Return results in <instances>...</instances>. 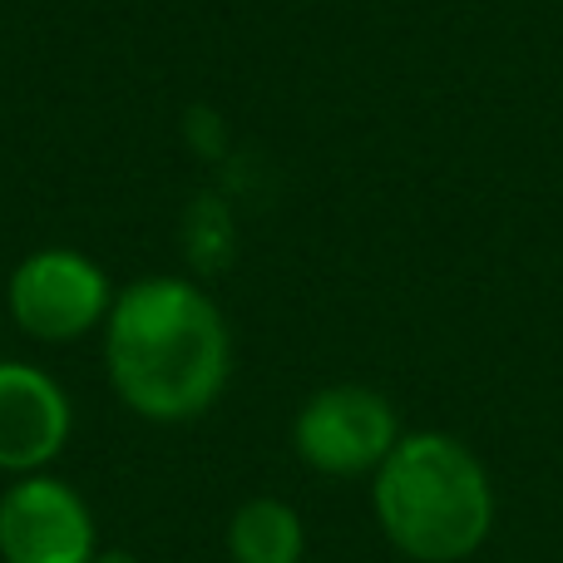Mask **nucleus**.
Listing matches in <instances>:
<instances>
[{
	"label": "nucleus",
	"mask_w": 563,
	"mask_h": 563,
	"mask_svg": "<svg viewBox=\"0 0 563 563\" xmlns=\"http://www.w3.org/2000/svg\"><path fill=\"white\" fill-rule=\"evenodd\" d=\"M109 386L144 420H194L233 376V331L218 301L184 277H139L104 321Z\"/></svg>",
	"instance_id": "obj_1"
},
{
	"label": "nucleus",
	"mask_w": 563,
	"mask_h": 563,
	"mask_svg": "<svg viewBox=\"0 0 563 563\" xmlns=\"http://www.w3.org/2000/svg\"><path fill=\"white\" fill-rule=\"evenodd\" d=\"M371 509L410 563H465L495 529V479L465 440L410 430L371 475Z\"/></svg>",
	"instance_id": "obj_2"
},
{
	"label": "nucleus",
	"mask_w": 563,
	"mask_h": 563,
	"mask_svg": "<svg viewBox=\"0 0 563 563\" xmlns=\"http://www.w3.org/2000/svg\"><path fill=\"white\" fill-rule=\"evenodd\" d=\"M400 416L380 390L371 386H327L297 410L291 420V450L307 470L327 479L376 475L380 460L396 450Z\"/></svg>",
	"instance_id": "obj_3"
},
{
	"label": "nucleus",
	"mask_w": 563,
	"mask_h": 563,
	"mask_svg": "<svg viewBox=\"0 0 563 563\" xmlns=\"http://www.w3.org/2000/svg\"><path fill=\"white\" fill-rule=\"evenodd\" d=\"M5 301L25 336L59 346V341L104 327L109 307H114V287H109L104 267L89 263L75 247H40L10 273Z\"/></svg>",
	"instance_id": "obj_4"
},
{
	"label": "nucleus",
	"mask_w": 563,
	"mask_h": 563,
	"mask_svg": "<svg viewBox=\"0 0 563 563\" xmlns=\"http://www.w3.org/2000/svg\"><path fill=\"white\" fill-rule=\"evenodd\" d=\"M95 515L75 485L55 475H20L0 495V559L5 563H95Z\"/></svg>",
	"instance_id": "obj_5"
},
{
	"label": "nucleus",
	"mask_w": 563,
	"mask_h": 563,
	"mask_svg": "<svg viewBox=\"0 0 563 563\" xmlns=\"http://www.w3.org/2000/svg\"><path fill=\"white\" fill-rule=\"evenodd\" d=\"M75 430L69 396L49 371L25 361H0V470L40 475L65 450Z\"/></svg>",
	"instance_id": "obj_6"
},
{
	"label": "nucleus",
	"mask_w": 563,
	"mask_h": 563,
	"mask_svg": "<svg viewBox=\"0 0 563 563\" xmlns=\"http://www.w3.org/2000/svg\"><path fill=\"white\" fill-rule=\"evenodd\" d=\"M228 554L233 563H301L307 559V529L287 499H247L228 525Z\"/></svg>",
	"instance_id": "obj_7"
},
{
	"label": "nucleus",
	"mask_w": 563,
	"mask_h": 563,
	"mask_svg": "<svg viewBox=\"0 0 563 563\" xmlns=\"http://www.w3.org/2000/svg\"><path fill=\"white\" fill-rule=\"evenodd\" d=\"M95 563H134V554H95Z\"/></svg>",
	"instance_id": "obj_8"
}]
</instances>
